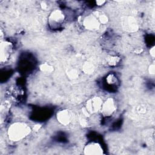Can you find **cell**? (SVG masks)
<instances>
[{"label": "cell", "mask_w": 155, "mask_h": 155, "mask_svg": "<svg viewBox=\"0 0 155 155\" xmlns=\"http://www.w3.org/2000/svg\"><path fill=\"white\" fill-rule=\"evenodd\" d=\"M31 132L30 127L25 122H16L10 125L7 134L10 140L18 142L27 137Z\"/></svg>", "instance_id": "1"}, {"label": "cell", "mask_w": 155, "mask_h": 155, "mask_svg": "<svg viewBox=\"0 0 155 155\" xmlns=\"http://www.w3.org/2000/svg\"><path fill=\"white\" fill-rule=\"evenodd\" d=\"M65 16L62 11L59 9L53 10L48 18V23L52 29L58 28L64 23Z\"/></svg>", "instance_id": "2"}, {"label": "cell", "mask_w": 155, "mask_h": 155, "mask_svg": "<svg viewBox=\"0 0 155 155\" xmlns=\"http://www.w3.org/2000/svg\"><path fill=\"white\" fill-rule=\"evenodd\" d=\"M103 101L102 99L98 96H94L88 99L84 108L86 110L89 115L100 111Z\"/></svg>", "instance_id": "3"}, {"label": "cell", "mask_w": 155, "mask_h": 155, "mask_svg": "<svg viewBox=\"0 0 155 155\" xmlns=\"http://www.w3.org/2000/svg\"><path fill=\"white\" fill-rule=\"evenodd\" d=\"M116 110V102L112 97L108 98L106 101L103 102L101 108V113L102 116L105 117H109L113 114Z\"/></svg>", "instance_id": "4"}, {"label": "cell", "mask_w": 155, "mask_h": 155, "mask_svg": "<svg viewBox=\"0 0 155 155\" xmlns=\"http://www.w3.org/2000/svg\"><path fill=\"white\" fill-rule=\"evenodd\" d=\"M13 45L7 41H1L0 44V61L4 63L8 61L12 51Z\"/></svg>", "instance_id": "5"}, {"label": "cell", "mask_w": 155, "mask_h": 155, "mask_svg": "<svg viewBox=\"0 0 155 155\" xmlns=\"http://www.w3.org/2000/svg\"><path fill=\"white\" fill-rule=\"evenodd\" d=\"M56 119L61 124L67 125L73 121V114L69 110H61L57 113Z\"/></svg>", "instance_id": "6"}, {"label": "cell", "mask_w": 155, "mask_h": 155, "mask_svg": "<svg viewBox=\"0 0 155 155\" xmlns=\"http://www.w3.org/2000/svg\"><path fill=\"white\" fill-rule=\"evenodd\" d=\"M82 24L86 29L91 31L98 30L101 25L97 16H95L93 15H89L87 16L84 19Z\"/></svg>", "instance_id": "7"}, {"label": "cell", "mask_w": 155, "mask_h": 155, "mask_svg": "<svg viewBox=\"0 0 155 155\" xmlns=\"http://www.w3.org/2000/svg\"><path fill=\"white\" fill-rule=\"evenodd\" d=\"M103 149L101 145L95 142H91L88 143L84 148V153L89 155H98L104 153Z\"/></svg>", "instance_id": "8"}, {"label": "cell", "mask_w": 155, "mask_h": 155, "mask_svg": "<svg viewBox=\"0 0 155 155\" xmlns=\"http://www.w3.org/2000/svg\"><path fill=\"white\" fill-rule=\"evenodd\" d=\"M126 28L127 30L130 31H134L137 28V24L136 21L133 18H128L126 19V22L125 23Z\"/></svg>", "instance_id": "9"}, {"label": "cell", "mask_w": 155, "mask_h": 155, "mask_svg": "<svg viewBox=\"0 0 155 155\" xmlns=\"http://www.w3.org/2000/svg\"><path fill=\"white\" fill-rule=\"evenodd\" d=\"M94 67L93 64L89 62H85L82 65V71L86 74H91L94 71Z\"/></svg>", "instance_id": "10"}, {"label": "cell", "mask_w": 155, "mask_h": 155, "mask_svg": "<svg viewBox=\"0 0 155 155\" xmlns=\"http://www.w3.org/2000/svg\"><path fill=\"white\" fill-rule=\"evenodd\" d=\"M40 69L42 71L45 73H51L53 71V67L47 63L41 64L40 65Z\"/></svg>", "instance_id": "11"}, {"label": "cell", "mask_w": 155, "mask_h": 155, "mask_svg": "<svg viewBox=\"0 0 155 155\" xmlns=\"http://www.w3.org/2000/svg\"><path fill=\"white\" fill-rule=\"evenodd\" d=\"M119 58H117V56H108L107 59V62L110 65H115L117 64V62H119Z\"/></svg>", "instance_id": "12"}, {"label": "cell", "mask_w": 155, "mask_h": 155, "mask_svg": "<svg viewBox=\"0 0 155 155\" xmlns=\"http://www.w3.org/2000/svg\"><path fill=\"white\" fill-rule=\"evenodd\" d=\"M97 18L101 24H105L108 22V18L105 14H101Z\"/></svg>", "instance_id": "13"}, {"label": "cell", "mask_w": 155, "mask_h": 155, "mask_svg": "<svg viewBox=\"0 0 155 155\" xmlns=\"http://www.w3.org/2000/svg\"><path fill=\"white\" fill-rule=\"evenodd\" d=\"M68 76L71 79H76L78 77V72L75 69H71L68 71Z\"/></svg>", "instance_id": "14"}, {"label": "cell", "mask_w": 155, "mask_h": 155, "mask_svg": "<svg viewBox=\"0 0 155 155\" xmlns=\"http://www.w3.org/2000/svg\"><path fill=\"white\" fill-rule=\"evenodd\" d=\"M107 82L110 84H114L116 82V77L113 74H110L107 76Z\"/></svg>", "instance_id": "15"}, {"label": "cell", "mask_w": 155, "mask_h": 155, "mask_svg": "<svg viewBox=\"0 0 155 155\" xmlns=\"http://www.w3.org/2000/svg\"><path fill=\"white\" fill-rule=\"evenodd\" d=\"M149 72L151 74H154V64L150 65V68H149Z\"/></svg>", "instance_id": "16"}, {"label": "cell", "mask_w": 155, "mask_h": 155, "mask_svg": "<svg viewBox=\"0 0 155 155\" xmlns=\"http://www.w3.org/2000/svg\"><path fill=\"white\" fill-rule=\"evenodd\" d=\"M96 3L97 5H103L105 3V1H96Z\"/></svg>", "instance_id": "17"}, {"label": "cell", "mask_w": 155, "mask_h": 155, "mask_svg": "<svg viewBox=\"0 0 155 155\" xmlns=\"http://www.w3.org/2000/svg\"><path fill=\"white\" fill-rule=\"evenodd\" d=\"M150 53H151V54L152 55V56L154 57V47L153 48H151V49L150 50Z\"/></svg>", "instance_id": "18"}]
</instances>
